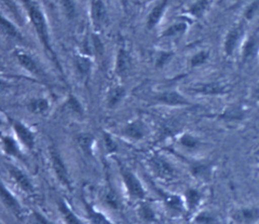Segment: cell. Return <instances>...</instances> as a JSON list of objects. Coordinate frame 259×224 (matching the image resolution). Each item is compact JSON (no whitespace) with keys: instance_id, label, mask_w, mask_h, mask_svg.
Masks as SVG:
<instances>
[{"instance_id":"cell-36","label":"cell","mask_w":259,"mask_h":224,"mask_svg":"<svg viewBox=\"0 0 259 224\" xmlns=\"http://www.w3.org/2000/svg\"><path fill=\"white\" fill-rule=\"evenodd\" d=\"M3 3L8 7V9H9V11L12 14L15 15L16 19H18L19 21H21V15H20V13L18 11V8H16L15 4L13 3V0H3Z\"/></svg>"},{"instance_id":"cell-27","label":"cell","mask_w":259,"mask_h":224,"mask_svg":"<svg viewBox=\"0 0 259 224\" xmlns=\"http://www.w3.org/2000/svg\"><path fill=\"white\" fill-rule=\"evenodd\" d=\"M2 27H3L4 33L6 35L9 36V37L19 38V39L21 38V35L19 33V30L16 29L13 24L9 20H7L5 17L2 18Z\"/></svg>"},{"instance_id":"cell-22","label":"cell","mask_w":259,"mask_h":224,"mask_svg":"<svg viewBox=\"0 0 259 224\" xmlns=\"http://www.w3.org/2000/svg\"><path fill=\"white\" fill-rule=\"evenodd\" d=\"M3 149L5 151V153L8 155L18 158L22 157V153L18 142H16L15 139L10 137V136H3Z\"/></svg>"},{"instance_id":"cell-20","label":"cell","mask_w":259,"mask_h":224,"mask_svg":"<svg viewBox=\"0 0 259 224\" xmlns=\"http://www.w3.org/2000/svg\"><path fill=\"white\" fill-rule=\"evenodd\" d=\"M167 5V0H162L153 9L151 10L148 20H147V27L148 29H152L153 27H156L158 25L159 21L162 18V14H163L165 8Z\"/></svg>"},{"instance_id":"cell-28","label":"cell","mask_w":259,"mask_h":224,"mask_svg":"<svg viewBox=\"0 0 259 224\" xmlns=\"http://www.w3.org/2000/svg\"><path fill=\"white\" fill-rule=\"evenodd\" d=\"M209 58V53L206 51H200L198 53L194 54L191 60H190V66L192 68H196L199 66L204 65V64L207 62Z\"/></svg>"},{"instance_id":"cell-12","label":"cell","mask_w":259,"mask_h":224,"mask_svg":"<svg viewBox=\"0 0 259 224\" xmlns=\"http://www.w3.org/2000/svg\"><path fill=\"white\" fill-rule=\"evenodd\" d=\"M123 135L127 138L133 140H142L147 135V127L141 120H134V121L127 123L123 129Z\"/></svg>"},{"instance_id":"cell-33","label":"cell","mask_w":259,"mask_h":224,"mask_svg":"<svg viewBox=\"0 0 259 224\" xmlns=\"http://www.w3.org/2000/svg\"><path fill=\"white\" fill-rule=\"evenodd\" d=\"M67 105H68L69 109L71 111H74L75 114H77V115H82L83 114L82 106L80 105V102L78 101V99L75 97V96H72V95L69 96V98L67 100Z\"/></svg>"},{"instance_id":"cell-9","label":"cell","mask_w":259,"mask_h":224,"mask_svg":"<svg viewBox=\"0 0 259 224\" xmlns=\"http://www.w3.org/2000/svg\"><path fill=\"white\" fill-rule=\"evenodd\" d=\"M14 56H15V59L18 60L20 65L24 69L27 70L29 74H31L32 76H35L37 78L44 77L41 68L39 67L37 62L32 59L29 54L23 52V51H15Z\"/></svg>"},{"instance_id":"cell-29","label":"cell","mask_w":259,"mask_h":224,"mask_svg":"<svg viewBox=\"0 0 259 224\" xmlns=\"http://www.w3.org/2000/svg\"><path fill=\"white\" fill-rule=\"evenodd\" d=\"M140 215L143 220L146 222H153L156 221V213L152 210V208L147 204H142L140 206Z\"/></svg>"},{"instance_id":"cell-17","label":"cell","mask_w":259,"mask_h":224,"mask_svg":"<svg viewBox=\"0 0 259 224\" xmlns=\"http://www.w3.org/2000/svg\"><path fill=\"white\" fill-rule=\"evenodd\" d=\"M58 208L66 224H82V222L77 217V214L71 210V208L64 199H60L58 202Z\"/></svg>"},{"instance_id":"cell-2","label":"cell","mask_w":259,"mask_h":224,"mask_svg":"<svg viewBox=\"0 0 259 224\" xmlns=\"http://www.w3.org/2000/svg\"><path fill=\"white\" fill-rule=\"evenodd\" d=\"M120 176L127 195L136 201H143L146 198V191L142 181L136 177V175L123 164H119Z\"/></svg>"},{"instance_id":"cell-8","label":"cell","mask_w":259,"mask_h":224,"mask_svg":"<svg viewBox=\"0 0 259 224\" xmlns=\"http://www.w3.org/2000/svg\"><path fill=\"white\" fill-rule=\"evenodd\" d=\"M156 100L162 105H166V106H173V107H178V106H188L190 105V102L186 99V97L182 94H180L176 91H164L161 92L158 95H156Z\"/></svg>"},{"instance_id":"cell-3","label":"cell","mask_w":259,"mask_h":224,"mask_svg":"<svg viewBox=\"0 0 259 224\" xmlns=\"http://www.w3.org/2000/svg\"><path fill=\"white\" fill-rule=\"evenodd\" d=\"M148 165L158 179L169 181L177 178L176 170L163 157L157 155L151 156L148 161Z\"/></svg>"},{"instance_id":"cell-30","label":"cell","mask_w":259,"mask_h":224,"mask_svg":"<svg viewBox=\"0 0 259 224\" xmlns=\"http://www.w3.org/2000/svg\"><path fill=\"white\" fill-rule=\"evenodd\" d=\"M181 145L187 149H196L200 146V141L198 138L194 137L192 135L185 134L181 137Z\"/></svg>"},{"instance_id":"cell-38","label":"cell","mask_w":259,"mask_h":224,"mask_svg":"<svg viewBox=\"0 0 259 224\" xmlns=\"http://www.w3.org/2000/svg\"><path fill=\"white\" fill-rule=\"evenodd\" d=\"M250 97H252L253 100L259 102V84L256 85L253 91H252V94H250Z\"/></svg>"},{"instance_id":"cell-16","label":"cell","mask_w":259,"mask_h":224,"mask_svg":"<svg viewBox=\"0 0 259 224\" xmlns=\"http://www.w3.org/2000/svg\"><path fill=\"white\" fill-rule=\"evenodd\" d=\"M84 207H85V211L88 214L89 221H90L91 224H115L113 222H111L103 212L97 210L96 208H94L89 203L84 202Z\"/></svg>"},{"instance_id":"cell-10","label":"cell","mask_w":259,"mask_h":224,"mask_svg":"<svg viewBox=\"0 0 259 224\" xmlns=\"http://www.w3.org/2000/svg\"><path fill=\"white\" fill-rule=\"evenodd\" d=\"M243 31H244L243 26L238 25L236 27L231 28L228 31V34L226 35L225 42H224V51L227 56H231L234 53V51H236L240 40L243 36Z\"/></svg>"},{"instance_id":"cell-6","label":"cell","mask_w":259,"mask_h":224,"mask_svg":"<svg viewBox=\"0 0 259 224\" xmlns=\"http://www.w3.org/2000/svg\"><path fill=\"white\" fill-rule=\"evenodd\" d=\"M232 220L238 224H254L259 221V206L240 207L231 214Z\"/></svg>"},{"instance_id":"cell-18","label":"cell","mask_w":259,"mask_h":224,"mask_svg":"<svg viewBox=\"0 0 259 224\" xmlns=\"http://www.w3.org/2000/svg\"><path fill=\"white\" fill-rule=\"evenodd\" d=\"M202 193L196 188H188L185 192V203L188 210L197 209L202 201Z\"/></svg>"},{"instance_id":"cell-32","label":"cell","mask_w":259,"mask_h":224,"mask_svg":"<svg viewBox=\"0 0 259 224\" xmlns=\"http://www.w3.org/2000/svg\"><path fill=\"white\" fill-rule=\"evenodd\" d=\"M79 145L80 147L82 148L85 152H90L91 148H92V143H93V138L92 136L88 135V134H83V135H80L79 138Z\"/></svg>"},{"instance_id":"cell-15","label":"cell","mask_w":259,"mask_h":224,"mask_svg":"<svg viewBox=\"0 0 259 224\" xmlns=\"http://www.w3.org/2000/svg\"><path fill=\"white\" fill-rule=\"evenodd\" d=\"M92 20L97 28L102 27L107 20L106 8L102 0H94L92 4Z\"/></svg>"},{"instance_id":"cell-7","label":"cell","mask_w":259,"mask_h":224,"mask_svg":"<svg viewBox=\"0 0 259 224\" xmlns=\"http://www.w3.org/2000/svg\"><path fill=\"white\" fill-rule=\"evenodd\" d=\"M12 129L14 134L16 135V137H18L19 141L24 147L27 148L28 150H31L35 147V142H36L35 135L29 130V127H27V125H25L20 121H13Z\"/></svg>"},{"instance_id":"cell-35","label":"cell","mask_w":259,"mask_h":224,"mask_svg":"<svg viewBox=\"0 0 259 224\" xmlns=\"http://www.w3.org/2000/svg\"><path fill=\"white\" fill-rule=\"evenodd\" d=\"M196 221L198 224H214L215 223L214 217L208 212H201L197 217Z\"/></svg>"},{"instance_id":"cell-26","label":"cell","mask_w":259,"mask_h":224,"mask_svg":"<svg viewBox=\"0 0 259 224\" xmlns=\"http://www.w3.org/2000/svg\"><path fill=\"white\" fill-rule=\"evenodd\" d=\"M187 24L185 22H178L174 25L169 26L165 31L163 36L164 37H175L178 35H183L186 30H187Z\"/></svg>"},{"instance_id":"cell-23","label":"cell","mask_w":259,"mask_h":224,"mask_svg":"<svg viewBox=\"0 0 259 224\" xmlns=\"http://www.w3.org/2000/svg\"><path fill=\"white\" fill-rule=\"evenodd\" d=\"M125 89L123 86H115L109 91L107 96V105L109 108L116 107L118 103L124 98Z\"/></svg>"},{"instance_id":"cell-5","label":"cell","mask_w":259,"mask_h":224,"mask_svg":"<svg viewBox=\"0 0 259 224\" xmlns=\"http://www.w3.org/2000/svg\"><path fill=\"white\" fill-rule=\"evenodd\" d=\"M189 91L193 94L204 95V96H221L228 94L230 87L218 81L210 82H200L196 83L189 87Z\"/></svg>"},{"instance_id":"cell-37","label":"cell","mask_w":259,"mask_h":224,"mask_svg":"<svg viewBox=\"0 0 259 224\" xmlns=\"http://www.w3.org/2000/svg\"><path fill=\"white\" fill-rule=\"evenodd\" d=\"M104 141H105V146H106V149L109 152H115L117 150V145L116 142L113 141V139L110 137L108 134H105L104 136Z\"/></svg>"},{"instance_id":"cell-4","label":"cell","mask_w":259,"mask_h":224,"mask_svg":"<svg viewBox=\"0 0 259 224\" xmlns=\"http://www.w3.org/2000/svg\"><path fill=\"white\" fill-rule=\"evenodd\" d=\"M50 157H51V164H52L53 172L55 174V177L58 178V180L60 181V183L63 187H65L68 190H72V183H71L69 173L59 152L55 149H51Z\"/></svg>"},{"instance_id":"cell-24","label":"cell","mask_w":259,"mask_h":224,"mask_svg":"<svg viewBox=\"0 0 259 224\" xmlns=\"http://www.w3.org/2000/svg\"><path fill=\"white\" fill-rule=\"evenodd\" d=\"M75 66L81 77L87 78L91 73L92 63L85 56H76L75 58Z\"/></svg>"},{"instance_id":"cell-1","label":"cell","mask_w":259,"mask_h":224,"mask_svg":"<svg viewBox=\"0 0 259 224\" xmlns=\"http://www.w3.org/2000/svg\"><path fill=\"white\" fill-rule=\"evenodd\" d=\"M22 2L26 8L30 22L36 30L37 36L40 39V41H41L42 45L46 47V50L55 59V55L51 46L50 34H49V28H48V24L45 18V14L42 13L41 9H40L35 0H22Z\"/></svg>"},{"instance_id":"cell-39","label":"cell","mask_w":259,"mask_h":224,"mask_svg":"<svg viewBox=\"0 0 259 224\" xmlns=\"http://www.w3.org/2000/svg\"><path fill=\"white\" fill-rule=\"evenodd\" d=\"M121 2V4H122V6L124 7V8H126V6H127V2L128 0H120Z\"/></svg>"},{"instance_id":"cell-13","label":"cell","mask_w":259,"mask_h":224,"mask_svg":"<svg viewBox=\"0 0 259 224\" xmlns=\"http://www.w3.org/2000/svg\"><path fill=\"white\" fill-rule=\"evenodd\" d=\"M2 201L8 209H9L12 213H14L16 217L19 218L22 217L23 210L19 201L16 199V197L10 191V189L7 188L5 183H3V187H2Z\"/></svg>"},{"instance_id":"cell-21","label":"cell","mask_w":259,"mask_h":224,"mask_svg":"<svg viewBox=\"0 0 259 224\" xmlns=\"http://www.w3.org/2000/svg\"><path fill=\"white\" fill-rule=\"evenodd\" d=\"M50 108V103L47 98H34L27 102V109L34 115H45Z\"/></svg>"},{"instance_id":"cell-25","label":"cell","mask_w":259,"mask_h":224,"mask_svg":"<svg viewBox=\"0 0 259 224\" xmlns=\"http://www.w3.org/2000/svg\"><path fill=\"white\" fill-rule=\"evenodd\" d=\"M164 201L172 210H175L177 212H183L185 210V198L183 199L180 195L166 194L164 195Z\"/></svg>"},{"instance_id":"cell-31","label":"cell","mask_w":259,"mask_h":224,"mask_svg":"<svg viewBox=\"0 0 259 224\" xmlns=\"http://www.w3.org/2000/svg\"><path fill=\"white\" fill-rule=\"evenodd\" d=\"M208 4H209V0H199L198 3H196L190 8L191 14L194 15V17L200 18L201 15L206 11Z\"/></svg>"},{"instance_id":"cell-19","label":"cell","mask_w":259,"mask_h":224,"mask_svg":"<svg viewBox=\"0 0 259 224\" xmlns=\"http://www.w3.org/2000/svg\"><path fill=\"white\" fill-rule=\"evenodd\" d=\"M258 49V40L256 36H250L243 45L242 47V61L243 62H247L249 60H252Z\"/></svg>"},{"instance_id":"cell-14","label":"cell","mask_w":259,"mask_h":224,"mask_svg":"<svg viewBox=\"0 0 259 224\" xmlns=\"http://www.w3.org/2000/svg\"><path fill=\"white\" fill-rule=\"evenodd\" d=\"M132 68V59L125 49H120L116 60V74L120 78H124L128 75Z\"/></svg>"},{"instance_id":"cell-34","label":"cell","mask_w":259,"mask_h":224,"mask_svg":"<svg viewBox=\"0 0 259 224\" xmlns=\"http://www.w3.org/2000/svg\"><path fill=\"white\" fill-rule=\"evenodd\" d=\"M63 7L64 10L66 12L67 17L69 19H72L76 15V7L75 4L72 3V0H63Z\"/></svg>"},{"instance_id":"cell-11","label":"cell","mask_w":259,"mask_h":224,"mask_svg":"<svg viewBox=\"0 0 259 224\" xmlns=\"http://www.w3.org/2000/svg\"><path fill=\"white\" fill-rule=\"evenodd\" d=\"M8 172H9L10 177L12 178V180L19 186V188L21 190L26 192V193H32V192H34L35 188H34V186H32L30 179L22 170H20V168L15 167V166L10 165L9 167H8Z\"/></svg>"}]
</instances>
